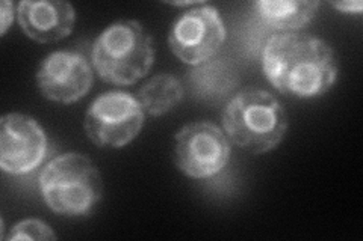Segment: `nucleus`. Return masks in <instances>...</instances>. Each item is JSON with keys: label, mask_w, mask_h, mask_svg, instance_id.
<instances>
[{"label": "nucleus", "mask_w": 363, "mask_h": 241, "mask_svg": "<svg viewBox=\"0 0 363 241\" xmlns=\"http://www.w3.org/2000/svg\"><path fill=\"white\" fill-rule=\"evenodd\" d=\"M262 70L280 94L301 100L327 94L339 74L332 45L301 32L271 35L262 50Z\"/></svg>", "instance_id": "1"}, {"label": "nucleus", "mask_w": 363, "mask_h": 241, "mask_svg": "<svg viewBox=\"0 0 363 241\" xmlns=\"http://www.w3.org/2000/svg\"><path fill=\"white\" fill-rule=\"evenodd\" d=\"M221 124L229 141L244 151L262 155L285 139L289 121L281 102L265 89L244 88L225 102Z\"/></svg>", "instance_id": "2"}, {"label": "nucleus", "mask_w": 363, "mask_h": 241, "mask_svg": "<svg viewBox=\"0 0 363 241\" xmlns=\"http://www.w3.org/2000/svg\"><path fill=\"white\" fill-rule=\"evenodd\" d=\"M155 62L153 37L138 20L123 18L96 38L91 65L99 77L116 86H130L150 73Z\"/></svg>", "instance_id": "3"}, {"label": "nucleus", "mask_w": 363, "mask_h": 241, "mask_svg": "<svg viewBox=\"0 0 363 241\" xmlns=\"http://www.w3.org/2000/svg\"><path fill=\"white\" fill-rule=\"evenodd\" d=\"M43 199L61 216H89L104 196V177L88 155L64 153L52 158L38 177Z\"/></svg>", "instance_id": "4"}, {"label": "nucleus", "mask_w": 363, "mask_h": 241, "mask_svg": "<svg viewBox=\"0 0 363 241\" xmlns=\"http://www.w3.org/2000/svg\"><path fill=\"white\" fill-rule=\"evenodd\" d=\"M145 112L135 95L108 90L88 106L84 129L99 148H124L136 139L144 127Z\"/></svg>", "instance_id": "5"}, {"label": "nucleus", "mask_w": 363, "mask_h": 241, "mask_svg": "<svg viewBox=\"0 0 363 241\" xmlns=\"http://www.w3.org/2000/svg\"><path fill=\"white\" fill-rule=\"evenodd\" d=\"M230 154L229 137L215 122H189L174 134V163L189 178L206 180L220 174Z\"/></svg>", "instance_id": "6"}, {"label": "nucleus", "mask_w": 363, "mask_h": 241, "mask_svg": "<svg viewBox=\"0 0 363 241\" xmlns=\"http://www.w3.org/2000/svg\"><path fill=\"white\" fill-rule=\"evenodd\" d=\"M227 37L220 11L206 4L182 11L168 32V45L173 54L186 65L199 66L209 62L220 52Z\"/></svg>", "instance_id": "7"}, {"label": "nucleus", "mask_w": 363, "mask_h": 241, "mask_svg": "<svg viewBox=\"0 0 363 241\" xmlns=\"http://www.w3.org/2000/svg\"><path fill=\"white\" fill-rule=\"evenodd\" d=\"M48 154V136L41 124L25 113H6L0 119V167L11 175L35 170Z\"/></svg>", "instance_id": "8"}, {"label": "nucleus", "mask_w": 363, "mask_h": 241, "mask_svg": "<svg viewBox=\"0 0 363 241\" xmlns=\"http://www.w3.org/2000/svg\"><path fill=\"white\" fill-rule=\"evenodd\" d=\"M35 77L37 86L45 100L73 105L93 88L94 68L82 53L60 50L44 57Z\"/></svg>", "instance_id": "9"}, {"label": "nucleus", "mask_w": 363, "mask_h": 241, "mask_svg": "<svg viewBox=\"0 0 363 241\" xmlns=\"http://www.w3.org/2000/svg\"><path fill=\"white\" fill-rule=\"evenodd\" d=\"M17 21L32 41L53 44L73 32L76 9L64 0H21L17 5Z\"/></svg>", "instance_id": "10"}, {"label": "nucleus", "mask_w": 363, "mask_h": 241, "mask_svg": "<svg viewBox=\"0 0 363 241\" xmlns=\"http://www.w3.org/2000/svg\"><path fill=\"white\" fill-rule=\"evenodd\" d=\"M318 0H259L253 5L259 20L279 32H298L313 20Z\"/></svg>", "instance_id": "11"}, {"label": "nucleus", "mask_w": 363, "mask_h": 241, "mask_svg": "<svg viewBox=\"0 0 363 241\" xmlns=\"http://www.w3.org/2000/svg\"><path fill=\"white\" fill-rule=\"evenodd\" d=\"M135 97L147 114L162 117L180 105L185 97V88L177 76L161 73L145 80Z\"/></svg>", "instance_id": "12"}, {"label": "nucleus", "mask_w": 363, "mask_h": 241, "mask_svg": "<svg viewBox=\"0 0 363 241\" xmlns=\"http://www.w3.org/2000/svg\"><path fill=\"white\" fill-rule=\"evenodd\" d=\"M58 235L53 233V229L40 219H25L16 223L9 229V234L5 237L8 241H20V240H37V241H52Z\"/></svg>", "instance_id": "13"}, {"label": "nucleus", "mask_w": 363, "mask_h": 241, "mask_svg": "<svg viewBox=\"0 0 363 241\" xmlns=\"http://www.w3.org/2000/svg\"><path fill=\"white\" fill-rule=\"evenodd\" d=\"M16 16H17V8L14 2L2 0V2H0V35H5L8 32L11 25H13Z\"/></svg>", "instance_id": "14"}, {"label": "nucleus", "mask_w": 363, "mask_h": 241, "mask_svg": "<svg viewBox=\"0 0 363 241\" xmlns=\"http://www.w3.org/2000/svg\"><path fill=\"white\" fill-rule=\"evenodd\" d=\"M330 6H333L339 13L344 14H362L363 4L359 0H345V2H330Z\"/></svg>", "instance_id": "15"}]
</instances>
